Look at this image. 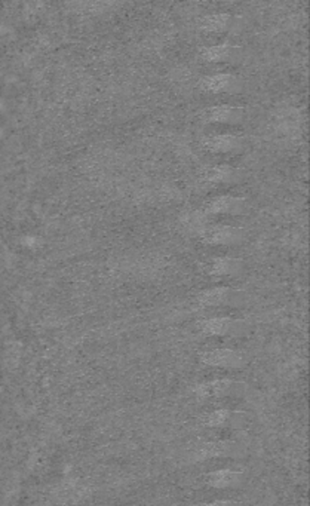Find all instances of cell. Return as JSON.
<instances>
[{"label": "cell", "instance_id": "cell-1", "mask_svg": "<svg viewBox=\"0 0 310 506\" xmlns=\"http://www.w3.org/2000/svg\"><path fill=\"white\" fill-rule=\"evenodd\" d=\"M248 211V201L236 197H218L205 205V213L211 215H245Z\"/></svg>", "mask_w": 310, "mask_h": 506}, {"label": "cell", "instance_id": "cell-2", "mask_svg": "<svg viewBox=\"0 0 310 506\" xmlns=\"http://www.w3.org/2000/svg\"><path fill=\"white\" fill-rule=\"evenodd\" d=\"M199 302L203 306H239L245 302V293L234 288H213L203 291L199 295Z\"/></svg>", "mask_w": 310, "mask_h": 506}, {"label": "cell", "instance_id": "cell-3", "mask_svg": "<svg viewBox=\"0 0 310 506\" xmlns=\"http://www.w3.org/2000/svg\"><path fill=\"white\" fill-rule=\"evenodd\" d=\"M247 237L242 227L234 226H214L202 232V241L213 245H235Z\"/></svg>", "mask_w": 310, "mask_h": 506}, {"label": "cell", "instance_id": "cell-4", "mask_svg": "<svg viewBox=\"0 0 310 506\" xmlns=\"http://www.w3.org/2000/svg\"><path fill=\"white\" fill-rule=\"evenodd\" d=\"M201 88L206 93L214 94H238L242 91L243 84L238 76L234 74H214L203 77L201 81Z\"/></svg>", "mask_w": 310, "mask_h": 506}, {"label": "cell", "instance_id": "cell-5", "mask_svg": "<svg viewBox=\"0 0 310 506\" xmlns=\"http://www.w3.org/2000/svg\"><path fill=\"white\" fill-rule=\"evenodd\" d=\"M203 147L211 153L236 154L245 149V140L238 135H214L203 141Z\"/></svg>", "mask_w": 310, "mask_h": 506}, {"label": "cell", "instance_id": "cell-6", "mask_svg": "<svg viewBox=\"0 0 310 506\" xmlns=\"http://www.w3.org/2000/svg\"><path fill=\"white\" fill-rule=\"evenodd\" d=\"M202 361L206 366L224 367V368H236L243 364L242 355L230 349L210 350V352H205L202 355Z\"/></svg>", "mask_w": 310, "mask_h": 506}, {"label": "cell", "instance_id": "cell-7", "mask_svg": "<svg viewBox=\"0 0 310 506\" xmlns=\"http://www.w3.org/2000/svg\"><path fill=\"white\" fill-rule=\"evenodd\" d=\"M243 49L234 45H217L205 48L202 57L208 62H236L242 58Z\"/></svg>", "mask_w": 310, "mask_h": 506}, {"label": "cell", "instance_id": "cell-8", "mask_svg": "<svg viewBox=\"0 0 310 506\" xmlns=\"http://www.w3.org/2000/svg\"><path fill=\"white\" fill-rule=\"evenodd\" d=\"M245 109L235 106H215L206 112V119L217 124H229L236 125L245 119Z\"/></svg>", "mask_w": 310, "mask_h": 506}, {"label": "cell", "instance_id": "cell-9", "mask_svg": "<svg viewBox=\"0 0 310 506\" xmlns=\"http://www.w3.org/2000/svg\"><path fill=\"white\" fill-rule=\"evenodd\" d=\"M245 324L242 321H235L230 318H214L202 322L203 333L210 335H226V334H238L243 331Z\"/></svg>", "mask_w": 310, "mask_h": 506}, {"label": "cell", "instance_id": "cell-10", "mask_svg": "<svg viewBox=\"0 0 310 506\" xmlns=\"http://www.w3.org/2000/svg\"><path fill=\"white\" fill-rule=\"evenodd\" d=\"M206 180L211 181V183H222V185H234L239 183L243 177V173L235 166L230 165H218L214 168H210L205 174Z\"/></svg>", "mask_w": 310, "mask_h": 506}, {"label": "cell", "instance_id": "cell-11", "mask_svg": "<svg viewBox=\"0 0 310 506\" xmlns=\"http://www.w3.org/2000/svg\"><path fill=\"white\" fill-rule=\"evenodd\" d=\"M243 270V260L241 258H230V257H222V258H214L210 272L211 275L215 277H235L239 275Z\"/></svg>", "mask_w": 310, "mask_h": 506}, {"label": "cell", "instance_id": "cell-12", "mask_svg": "<svg viewBox=\"0 0 310 506\" xmlns=\"http://www.w3.org/2000/svg\"><path fill=\"white\" fill-rule=\"evenodd\" d=\"M242 472H236V471H227V470H222V471H215L208 474L206 477V484L215 487V488H227V487H235L238 484L242 483Z\"/></svg>", "mask_w": 310, "mask_h": 506}, {"label": "cell", "instance_id": "cell-13", "mask_svg": "<svg viewBox=\"0 0 310 506\" xmlns=\"http://www.w3.org/2000/svg\"><path fill=\"white\" fill-rule=\"evenodd\" d=\"M234 453H235V444H231V443H206V444H202L195 451V458L198 460H205V459H211V458L231 456Z\"/></svg>", "mask_w": 310, "mask_h": 506}, {"label": "cell", "instance_id": "cell-14", "mask_svg": "<svg viewBox=\"0 0 310 506\" xmlns=\"http://www.w3.org/2000/svg\"><path fill=\"white\" fill-rule=\"evenodd\" d=\"M234 389V383L230 380H215L206 385H199L196 387V394L203 398H223L229 395Z\"/></svg>", "mask_w": 310, "mask_h": 506}, {"label": "cell", "instance_id": "cell-15", "mask_svg": "<svg viewBox=\"0 0 310 506\" xmlns=\"http://www.w3.org/2000/svg\"><path fill=\"white\" fill-rule=\"evenodd\" d=\"M234 27V18L227 14H215L201 20V29L210 33H222Z\"/></svg>", "mask_w": 310, "mask_h": 506}, {"label": "cell", "instance_id": "cell-16", "mask_svg": "<svg viewBox=\"0 0 310 506\" xmlns=\"http://www.w3.org/2000/svg\"><path fill=\"white\" fill-rule=\"evenodd\" d=\"M230 418V413L227 410H217L211 413L208 419H206V425L208 426H222L224 425Z\"/></svg>", "mask_w": 310, "mask_h": 506}, {"label": "cell", "instance_id": "cell-17", "mask_svg": "<svg viewBox=\"0 0 310 506\" xmlns=\"http://www.w3.org/2000/svg\"><path fill=\"white\" fill-rule=\"evenodd\" d=\"M203 506H234L230 502H224V500H218V502H211V503H206Z\"/></svg>", "mask_w": 310, "mask_h": 506}]
</instances>
